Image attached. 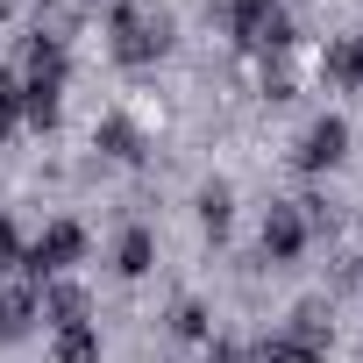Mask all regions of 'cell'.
Segmentation results:
<instances>
[{
    "instance_id": "cell-1",
    "label": "cell",
    "mask_w": 363,
    "mask_h": 363,
    "mask_svg": "<svg viewBox=\"0 0 363 363\" xmlns=\"http://www.w3.org/2000/svg\"><path fill=\"white\" fill-rule=\"evenodd\" d=\"M15 79H22V121L50 128L57 121V100H65V36H29Z\"/></svg>"
},
{
    "instance_id": "cell-2",
    "label": "cell",
    "mask_w": 363,
    "mask_h": 363,
    "mask_svg": "<svg viewBox=\"0 0 363 363\" xmlns=\"http://www.w3.org/2000/svg\"><path fill=\"white\" fill-rule=\"evenodd\" d=\"M107 50L121 65H157L171 50V15L150 8V0H121V8L107 15Z\"/></svg>"
},
{
    "instance_id": "cell-3",
    "label": "cell",
    "mask_w": 363,
    "mask_h": 363,
    "mask_svg": "<svg viewBox=\"0 0 363 363\" xmlns=\"http://www.w3.org/2000/svg\"><path fill=\"white\" fill-rule=\"evenodd\" d=\"M221 29L242 43V50H257V57H285L292 50V15H285V0H221Z\"/></svg>"
},
{
    "instance_id": "cell-4",
    "label": "cell",
    "mask_w": 363,
    "mask_h": 363,
    "mask_svg": "<svg viewBox=\"0 0 363 363\" xmlns=\"http://www.w3.org/2000/svg\"><path fill=\"white\" fill-rule=\"evenodd\" d=\"M22 257H29V278H57V271H72V264L86 257V228H79V221H50Z\"/></svg>"
},
{
    "instance_id": "cell-5",
    "label": "cell",
    "mask_w": 363,
    "mask_h": 363,
    "mask_svg": "<svg viewBox=\"0 0 363 363\" xmlns=\"http://www.w3.org/2000/svg\"><path fill=\"white\" fill-rule=\"evenodd\" d=\"M306 235H313L306 200H285V207H271V214H264V257H271V264H292V257L306 250Z\"/></svg>"
},
{
    "instance_id": "cell-6",
    "label": "cell",
    "mask_w": 363,
    "mask_h": 363,
    "mask_svg": "<svg viewBox=\"0 0 363 363\" xmlns=\"http://www.w3.org/2000/svg\"><path fill=\"white\" fill-rule=\"evenodd\" d=\"M349 157V121L342 114H320L306 135H299V171H335Z\"/></svg>"
},
{
    "instance_id": "cell-7",
    "label": "cell",
    "mask_w": 363,
    "mask_h": 363,
    "mask_svg": "<svg viewBox=\"0 0 363 363\" xmlns=\"http://www.w3.org/2000/svg\"><path fill=\"white\" fill-rule=\"evenodd\" d=\"M278 342L292 349V363H328V313H320V306H299Z\"/></svg>"
},
{
    "instance_id": "cell-8",
    "label": "cell",
    "mask_w": 363,
    "mask_h": 363,
    "mask_svg": "<svg viewBox=\"0 0 363 363\" xmlns=\"http://www.w3.org/2000/svg\"><path fill=\"white\" fill-rule=\"evenodd\" d=\"M36 313H43V292L36 285H8L0 292V342H22L36 328Z\"/></svg>"
},
{
    "instance_id": "cell-9",
    "label": "cell",
    "mask_w": 363,
    "mask_h": 363,
    "mask_svg": "<svg viewBox=\"0 0 363 363\" xmlns=\"http://www.w3.org/2000/svg\"><path fill=\"white\" fill-rule=\"evenodd\" d=\"M93 150H100V157H121V164H135V157H143V128H135L128 114H107V121L93 128Z\"/></svg>"
},
{
    "instance_id": "cell-10",
    "label": "cell",
    "mask_w": 363,
    "mask_h": 363,
    "mask_svg": "<svg viewBox=\"0 0 363 363\" xmlns=\"http://www.w3.org/2000/svg\"><path fill=\"white\" fill-rule=\"evenodd\" d=\"M320 72L335 79V86H349V93H363V36H342L328 57H320Z\"/></svg>"
},
{
    "instance_id": "cell-11",
    "label": "cell",
    "mask_w": 363,
    "mask_h": 363,
    "mask_svg": "<svg viewBox=\"0 0 363 363\" xmlns=\"http://www.w3.org/2000/svg\"><path fill=\"white\" fill-rule=\"evenodd\" d=\"M57 363H100V328L93 320H65L57 328Z\"/></svg>"
},
{
    "instance_id": "cell-12",
    "label": "cell",
    "mask_w": 363,
    "mask_h": 363,
    "mask_svg": "<svg viewBox=\"0 0 363 363\" xmlns=\"http://www.w3.org/2000/svg\"><path fill=\"white\" fill-rule=\"evenodd\" d=\"M150 264H157V235H150V228H128L121 250H114V271H121V278H143Z\"/></svg>"
},
{
    "instance_id": "cell-13",
    "label": "cell",
    "mask_w": 363,
    "mask_h": 363,
    "mask_svg": "<svg viewBox=\"0 0 363 363\" xmlns=\"http://www.w3.org/2000/svg\"><path fill=\"white\" fill-rule=\"evenodd\" d=\"M228 221H235V193L214 178V186H200V228L207 235H228Z\"/></svg>"
},
{
    "instance_id": "cell-14",
    "label": "cell",
    "mask_w": 363,
    "mask_h": 363,
    "mask_svg": "<svg viewBox=\"0 0 363 363\" xmlns=\"http://www.w3.org/2000/svg\"><path fill=\"white\" fill-rule=\"evenodd\" d=\"M43 313H50V328L86 320V292H79V285H50V292H43Z\"/></svg>"
},
{
    "instance_id": "cell-15",
    "label": "cell",
    "mask_w": 363,
    "mask_h": 363,
    "mask_svg": "<svg viewBox=\"0 0 363 363\" xmlns=\"http://www.w3.org/2000/svg\"><path fill=\"white\" fill-rule=\"evenodd\" d=\"M15 121H22V79H15V72H0V143L15 135Z\"/></svg>"
},
{
    "instance_id": "cell-16",
    "label": "cell",
    "mask_w": 363,
    "mask_h": 363,
    "mask_svg": "<svg viewBox=\"0 0 363 363\" xmlns=\"http://www.w3.org/2000/svg\"><path fill=\"white\" fill-rule=\"evenodd\" d=\"M171 335L207 342V306H200V299H178V313H171Z\"/></svg>"
},
{
    "instance_id": "cell-17",
    "label": "cell",
    "mask_w": 363,
    "mask_h": 363,
    "mask_svg": "<svg viewBox=\"0 0 363 363\" xmlns=\"http://www.w3.org/2000/svg\"><path fill=\"white\" fill-rule=\"evenodd\" d=\"M242 363H292V349H285V342H257Z\"/></svg>"
},
{
    "instance_id": "cell-18",
    "label": "cell",
    "mask_w": 363,
    "mask_h": 363,
    "mask_svg": "<svg viewBox=\"0 0 363 363\" xmlns=\"http://www.w3.org/2000/svg\"><path fill=\"white\" fill-rule=\"evenodd\" d=\"M15 257H22V242H15V221H8V214H0V271H8Z\"/></svg>"
},
{
    "instance_id": "cell-19",
    "label": "cell",
    "mask_w": 363,
    "mask_h": 363,
    "mask_svg": "<svg viewBox=\"0 0 363 363\" xmlns=\"http://www.w3.org/2000/svg\"><path fill=\"white\" fill-rule=\"evenodd\" d=\"M207 363H242V349H235V342H214V349H207Z\"/></svg>"
},
{
    "instance_id": "cell-20",
    "label": "cell",
    "mask_w": 363,
    "mask_h": 363,
    "mask_svg": "<svg viewBox=\"0 0 363 363\" xmlns=\"http://www.w3.org/2000/svg\"><path fill=\"white\" fill-rule=\"evenodd\" d=\"M15 8H22V0H0V22H8V15H15Z\"/></svg>"
}]
</instances>
